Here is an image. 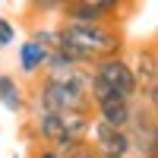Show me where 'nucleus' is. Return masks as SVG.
Returning <instances> with one entry per match:
<instances>
[{
  "instance_id": "obj_1",
  "label": "nucleus",
  "mask_w": 158,
  "mask_h": 158,
  "mask_svg": "<svg viewBox=\"0 0 158 158\" xmlns=\"http://www.w3.org/2000/svg\"><path fill=\"white\" fill-rule=\"evenodd\" d=\"M70 54L79 67H89L95 60L127 54V32L123 22H57V48Z\"/></svg>"
},
{
  "instance_id": "obj_2",
  "label": "nucleus",
  "mask_w": 158,
  "mask_h": 158,
  "mask_svg": "<svg viewBox=\"0 0 158 158\" xmlns=\"http://www.w3.org/2000/svg\"><path fill=\"white\" fill-rule=\"evenodd\" d=\"M29 108L25 111H63V114H92L89 98V70L76 67L67 76H44L38 73L29 79Z\"/></svg>"
},
{
  "instance_id": "obj_3",
  "label": "nucleus",
  "mask_w": 158,
  "mask_h": 158,
  "mask_svg": "<svg viewBox=\"0 0 158 158\" xmlns=\"http://www.w3.org/2000/svg\"><path fill=\"white\" fill-rule=\"evenodd\" d=\"M22 123V139L29 146H51L60 155L76 149L79 142L89 139L92 130V114H63V111H25Z\"/></svg>"
},
{
  "instance_id": "obj_4",
  "label": "nucleus",
  "mask_w": 158,
  "mask_h": 158,
  "mask_svg": "<svg viewBox=\"0 0 158 158\" xmlns=\"http://www.w3.org/2000/svg\"><path fill=\"white\" fill-rule=\"evenodd\" d=\"M89 98H104V95H123L130 101H136V76L130 70L127 54H114L89 63Z\"/></svg>"
},
{
  "instance_id": "obj_5",
  "label": "nucleus",
  "mask_w": 158,
  "mask_h": 158,
  "mask_svg": "<svg viewBox=\"0 0 158 158\" xmlns=\"http://www.w3.org/2000/svg\"><path fill=\"white\" fill-rule=\"evenodd\" d=\"M130 70L136 76V101L158 108V51L155 41L149 38L146 44H136L130 51Z\"/></svg>"
},
{
  "instance_id": "obj_6",
  "label": "nucleus",
  "mask_w": 158,
  "mask_h": 158,
  "mask_svg": "<svg viewBox=\"0 0 158 158\" xmlns=\"http://www.w3.org/2000/svg\"><path fill=\"white\" fill-rule=\"evenodd\" d=\"M89 142L95 146L101 158H130V133L120 127L101 123L92 117V130H89Z\"/></svg>"
},
{
  "instance_id": "obj_7",
  "label": "nucleus",
  "mask_w": 158,
  "mask_h": 158,
  "mask_svg": "<svg viewBox=\"0 0 158 158\" xmlns=\"http://www.w3.org/2000/svg\"><path fill=\"white\" fill-rule=\"evenodd\" d=\"M130 114H133V101L123 98V95H104V98L92 101V117L101 120V123H111V127L127 130Z\"/></svg>"
},
{
  "instance_id": "obj_8",
  "label": "nucleus",
  "mask_w": 158,
  "mask_h": 158,
  "mask_svg": "<svg viewBox=\"0 0 158 158\" xmlns=\"http://www.w3.org/2000/svg\"><path fill=\"white\" fill-rule=\"evenodd\" d=\"M67 3L85 6L92 13H98L101 19H114V22H127L136 13V6H139L136 0H67Z\"/></svg>"
},
{
  "instance_id": "obj_9",
  "label": "nucleus",
  "mask_w": 158,
  "mask_h": 158,
  "mask_svg": "<svg viewBox=\"0 0 158 158\" xmlns=\"http://www.w3.org/2000/svg\"><path fill=\"white\" fill-rule=\"evenodd\" d=\"M0 104L10 114H25L29 108V92H25V82L13 73H0Z\"/></svg>"
},
{
  "instance_id": "obj_10",
  "label": "nucleus",
  "mask_w": 158,
  "mask_h": 158,
  "mask_svg": "<svg viewBox=\"0 0 158 158\" xmlns=\"http://www.w3.org/2000/svg\"><path fill=\"white\" fill-rule=\"evenodd\" d=\"M48 54L51 51L41 48L38 41H32V38H25V41L19 44V54H16V67L25 79H35L38 73L44 70V63H48Z\"/></svg>"
},
{
  "instance_id": "obj_11",
  "label": "nucleus",
  "mask_w": 158,
  "mask_h": 158,
  "mask_svg": "<svg viewBox=\"0 0 158 158\" xmlns=\"http://www.w3.org/2000/svg\"><path fill=\"white\" fill-rule=\"evenodd\" d=\"M25 6H29V13H32V16L48 19V16H57V13H60L63 0H25Z\"/></svg>"
},
{
  "instance_id": "obj_12",
  "label": "nucleus",
  "mask_w": 158,
  "mask_h": 158,
  "mask_svg": "<svg viewBox=\"0 0 158 158\" xmlns=\"http://www.w3.org/2000/svg\"><path fill=\"white\" fill-rule=\"evenodd\" d=\"M13 41H16V25L6 16H0V48H10Z\"/></svg>"
},
{
  "instance_id": "obj_13",
  "label": "nucleus",
  "mask_w": 158,
  "mask_h": 158,
  "mask_svg": "<svg viewBox=\"0 0 158 158\" xmlns=\"http://www.w3.org/2000/svg\"><path fill=\"white\" fill-rule=\"evenodd\" d=\"M60 158H101V155H98V152H95V146L85 139V142H79L76 149H70L67 155H60Z\"/></svg>"
},
{
  "instance_id": "obj_14",
  "label": "nucleus",
  "mask_w": 158,
  "mask_h": 158,
  "mask_svg": "<svg viewBox=\"0 0 158 158\" xmlns=\"http://www.w3.org/2000/svg\"><path fill=\"white\" fill-rule=\"evenodd\" d=\"M25 158H60V152L51 149V146H38L35 142V146H29V155Z\"/></svg>"
},
{
  "instance_id": "obj_15",
  "label": "nucleus",
  "mask_w": 158,
  "mask_h": 158,
  "mask_svg": "<svg viewBox=\"0 0 158 158\" xmlns=\"http://www.w3.org/2000/svg\"><path fill=\"white\" fill-rule=\"evenodd\" d=\"M13 158H19V155H13Z\"/></svg>"
},
{
  "instance_id": "obj_16",
  "label": "nucleus",
  "mask_w": 158,
  "mask_h": 158,
  "mask_svg": "<svg viewBox=\"0 0 158 158\" xmlns=\"http://www.w3.org/2000/svg\"><path fill=\"white\" fill-rule=\"evenodd\" d=\"M136 3H139V0H136Z\"/></svg>"
}]
</instances>
